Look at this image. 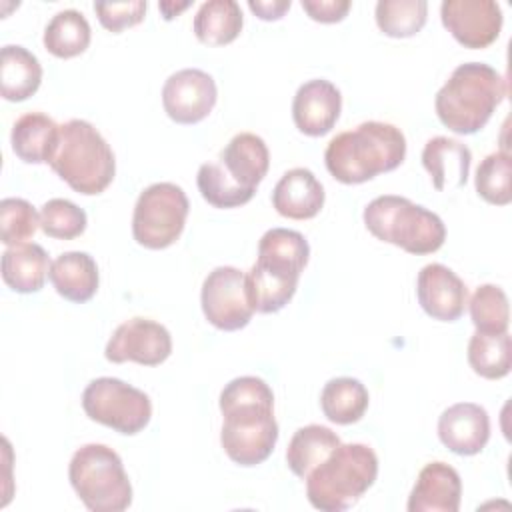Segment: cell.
<instances>
[{
  "instance_id": "cell-1",
  "label": "cell",
  "mask_w": 512,
  "mask_h": 512,
  "mask_svg": "<svg viewBox=\"0 0 512 512\" xmlns=\"http://www.w3.org/2000/svg\"><path fill=\"white\" fill-rule=\"evenodd\" d=\"M218 404L226 456L240 466L262 464L278 442L272 388L258 376H238L222 388Z\"/></svg>"
},
{
  "instance_id": "cell-13",
  "label": "cell",
  "mask_w": 512,
  "mask_h": 512,
  "mask_svg": "<svg viewBox=\"0 0 512 512\" xmlns=\"http://www.w3.org/2000/svg\"><path fill=\"white\" fill-rule=\"evenodd\" d=\"M172 352V336L168 328L156 320L134 316L112 332L104 356L108 362H136L142 366H158Z\"/></svg>"
},
{
  "instance_id": "cell-25",
  "label": "cell",
  "mask_w": 512,
  "mask_h": 512,
  "mask_svg": "<svg viewBox=\"0 0 512 512\" xmlns=\"http://www.w3.org/2000/svg\"><path fill=\"white\" fill-rule=\"evenodd\" d=\"M42 82L38 58L24 46L6 44L0 52V92L4 100L22 102L30 98Z\"/></svg>"
},
{
  "instance_id": "cell-33",
  "label": "cell",
  "mask_w": 512,
  "mask_h": 512,
  "mask_svg": "<svg viewBox=\"0 0 512 512\" xmlns=\"http://www.w3.org/2000/svg\"><path fill=\"white\" fill-rule=\"evenodd\" d=\"M512 160L506 150L488 154L476 168V192L490 204L506 206L512 200Z\"/></svg>"
},
{
  "instance_id": "cell-31",
  "label": "cell",
  "mask_w": 512,
  "mask_h": 512,
  "mask_svg": "<svg viewBox=\"0 0 512 512\" xmlns=\"http://www.w3.org/2000/svg\"><path fill=\"white\" fill-rule=\"evenodd\" d=\"M376 24L390 38H408L422 30L428 16L426 0H378Z\"/></svg>"
},
{
  "instance_id": "cell-20",
  "label": "cell",
  "mask_w": 512,
  "mask_h": 512,
  "mask_svg": "<svg viewBox=\"0 0 512 512\" xmlns=\"http://www.w3.org/2000/svg\"><path fill=\"white\" fill-rule=\"evenodd\" d=\"M324 186L308 168L286 170L272 190V206L290 220L314 218L324 206Z\"/></svg>"
},
{
  "instance_id": "cell-36",
  "label": "cell",
  "mask_w": 512,
  "mask_h": 512,
  "mask_svg": "<svg viewBox=\"0 0 512 512\" xmlns=\"http://www.w3.org/2000/svg\"><path fill=\"white\" fill-rule=\"evenodd\" d=\"M146 0H130V2H94V12L100 24L110 32H122L124 28L136 26L144 20Z\"/></svg>"
},
{
  "instance_id": "cell-38",
  "label": "cell",
  "mask_w": 512,
  "mask_h": 512,
  "mask_svg": "<svg viewBox=\"0 0 512 512\" xmlns=\"http://www.w3.org/2000/svg\"><path fill=\"white\" fill-rule=\"evenodd\" d=\"M290 6V0H248V8L262 20L282 18Z\"/></svg>"
},
{
  "instance_id": "cell-37",
  "label": "cell",
  "mask_w": 512,
  "mask_h": 512,
  "mask_svg": "<svg viewBox=\"0 0 512 512\" xmlns=\"http://www.w3.org/2000/svg\"><path fill=\"white\" fill-rule=\"evenodd\" d=\"M302 8L312 20L332 24L348 14L350 0H302Z\"/></svg>"
},
{
  "instance_id": "cell-35",
  "label": "cell",
  "mask_w": 512,
  "mask_h": 512,
  "mask_svg": "<svg viewBox=\"0 0 512 512\" xmlns=\"http://www.w3.org/2000/svg\"><path fill=\"white\" fill-rule=\"evenodd\" d=\"M40 226V212L24 198H4L0 202V240L16 246L34 236Z\"/></svg>"
},
{
  "instance_id": "cell-5",
  "label": "cell",
  "mask_w": 512,
  "mask_h": 512,
  "mask_svg": "<svg viewBox=\"0 0 512 512\" xmlns=\"http://www.w3.org/2000/svg\"><path fill=\"white\" fill-rule=\"evenodd\" d=\"M506 96V80L484 62H466L452 70L434 98L438 120L454 134L482 130Z\"/></svg>"
},
{
  "instance_id": "cell-9",
  "label": "cell",
  "mask_w": 512,
  "mask_h": 512,
  "mask_svg": "<svg viewBox=\"0 0 512 512\" xmlns=\"http://www.w3.org/2000/svg\"><path fill=\"white\" fill-rule=\"evenodd\" d=\"M68 480L92 512H122L132 504V484L122 458L106 444L80 446L70 458Z\"/></svg>"
},
{
  "instance_id": "cell-21",
  "label": "cell",
  "mask_w": 512,
  "mask_h": 512,
  "mask_svg": "<svg viewBox=\"0 0 512 512\" xmlns=\"http://www.w3.org/2000/svg\"><path fill=\"white\" fill-rule=\"evenodd\" d=\"M472 152L466 144L448 136H434L424 144L422 166L436 190H454L466 184Z\"/></svg>"
},
{
  "instance_id": "cell-7",
  "label": "cell",
  "mask_w": 512,
  "mask_h": 512,
  "mask_svg": "<svg viewBox=\"0 0 512 512\" xmlns=\"http://www.w3.org/2000/svg\"><path fill=\"white\" fill-rule=\"evenodd\" d=\"M52 170L78 194L104 192L116 174V158L104 136L88 122L72 118L60 124Z\"/></svg>"
},
{
  "instance_id": "cell-28",
  "label": "cell",
  "mask_w": 512,
  "mask_h": 512,
  "mask_svg": "<svg viewBox=\"0 0 512 512\" xmlns=\"http://www.w3.org/2000/svg\"><path fill=\"white\" fill-rule=\"evenodd\" d=\"M370 396L366 386L352 376H338L324 384L320 392V408L324 416L334 424H354L358 422L366 408Z\"/></svg>"
},
{
  "instance_id": "cell-15",
  "label": "cell",
  "mask_w": 512,
  "mask_h": 512,
  "mask_svg": "<svg viewBox=\"0 0 512 512\" xmlns=\"http://www.w3.org/2000/svg\"><path fill=\"white\" fill-rule=\"evenodd\" d=\"M444 28L466 48L490 46L502 30V8L494 0H444L440 4Z\"/></svg>"
},
{
  "instance_id": "cell-24",
  "label": "cell",
  "mask_w": 512,
  "mask_h": 512,
  "mask_svg": "<svg viewBox=\"0 0 512 512\" xmlns=\"http://www.w3.org/2000/svg\"><path fill=\"white\" fill-rule=\"evenodd\" d=\"M60 126L44 112L22 114L10 132L12 152L26 164L48 162L56 142Z\"/></svg>"
},
{
  "instance_id": "cell-18",
  "label": "cell",
  "mask_w": 512,
  "mask_h": 512,
  "mask_svg": "<svg viewBox=\"0 0 512 512\" xmlns=\"http://www.w3.org/2000/svg\"><path fill=\"white\" fill-rule=\"evenodd\" d=\"M440 442L458 456H474L490 440V416L484 406L474 402H456L438 418Z\"/></svg>"
},
{
  "instance_id": "cell-14",
  "label": "cell",
  "mask_w": 512,
  "mask_h": 512,
  "mask_svg": "<svg viewBox=\"0 0 512 512\" xmlns=\"http://www.w3.org/2000/svg\"><path fill=\"white\" fill-rule=\"evenodd\" d=\"M218 88L214 78L200 68H182L162 86V106L178 124H198L214 108Z\"/></svg>"
},
{
  "instance_id": "cell-26",
  "label": "cell",
  "mask_w": 512,
  "mask_h": 512,
  "mask_svg": "<svg viewBox=\"0 0 512 512\" xmlns=\"http://www.w3.org/2000/svg\"><path fill=\"white\" fill-rule=\"evenodd\" d=\"M244 26V16L236 0L202 2L194 14L192 30L206 46H224L238 38Z\"/></svg>"
},
{
  "instance_id": "cell-19",
  "label": "cell",
  "mask_w": 512,
  "mask_h": 512,
  "mask_svg": "<svg viewBox=\"0 0 512 512\" xmlns=\"http://www.w3.org/2000/svg\"><path fill=\"white\" fill-rule=\"evenodd\" d=\"M462 480L456 468L446 462L426 464L408 496V512H458Z\"/></svg>"
},
{
  "instance_id": "cell-22",
  "label": "cell",
  "mask_w": 512,
  "mask_h": 512,
  "mask_svg": "<svg viewBox=\"0 0 512 512\" xmlns=\"http://www.w3.org/2000/svg\"><path fill=\"white\" fill-rule=\"evenodd\" d=\"M48 278L54 290L76 304L88 302L98 290V264L88 252L70 250L56 256L50 264Z\"/></svg>"
},
{
  "instance_id": "cell-27",
  "label": "cell",
  "mask_w": 512,
  "mask_h": 512,
  "mask_svg": "<svg viewBox=\"0 0 512 512\" xmlns=\"http://www.w3.org/2000/svg\"><path fill=\"white\" fill-rule=\"evenodd\" d=\"M340 444V436L322 424H308L298 428L286 450V464L298 476L306 478L330 452Z\"/></svg>"
},
{
  "instance_id": "cell-17",
  "label": "cell",
  "mask_w": 512,
  "mask_h": 512,
  "mask_svg": "<svg viewBox=\"0 0 512 512\" xmlns=\"http://www.w3.org/2000/svg\"><path fill=\"white\" fill-rule=\"evenodd\" d=\"M342 112V94L326 78L304 82L292 100V120L306 136H324L338 122Z\"/></svg>"
},
{
  "instance_id": "cell-4",
  "label": "cell",
  "mask_w": 512,
  "mask_h": 512,
  "mask_svg": "<svg viewBox=\"0 0 512 512\" xmlns=\"http://www.w3.org/2000/svg\"><path fill=\"white\" fill-rule=\"evenodd\" d=\"M270 166L266 142L252 132H240L220 150L216 162L198 168L196 184L214 208H236L252 200Z\"/></svg>"
},
{
  "instance_id": "cell-16",
  "label": "cell",
  "mask_w": 512,
  "mask_h": 512,
  "mask_svg": "<svg viewBox=\"0 0 512 512\" xmlns=\"http://www.w3.org/2000/svg\"><path fill=\"white\" fill-rule=\"evenodd\" d=\"M416 296L422 310L440 322L458 320L468 304V288L464 280L440 262L420 268L416 278Z\"/></svg>"
},
{
  "instance_id": "cell-2",
  "label": "cell",
  "mask_w": 512,
  "mask_h": 512,
  "mask_svg": "<svg viewBox=\"0 0 512 512\" xmlns=\"http://www.w3.org/2000/svg\"><path fill=\"white\" fill-rule=\"evenodd\" d=\"M404 158V132L390 122L378 120H368L336 134L324 150L328 172L342 184L368 182L382 172L398 168Z\"/></svg>"
},
{
  "instance_id": "cell-30",
  "label": "cell",
  "mask_w": 512,
  "mask_h": 512,
  "mask_svg": "<svg viewBox=\"0 0 512 512\" xmlns=\"http://www.w3.org/2000/svg\"><path fill=\"white\" fill-rule=\"evenodd\" d=\"M468 364L478 376L486 380H498L508 376L512 368L510 334L508 332H502V334L474 332L468 342Z\"/></svg>"
},
{
  "instance_id": "cell-10",
  "label": "cell",
  "mask_w": 512,
  "mask_h": 512,
  "mask_svg": "<svg viewBox=\"0 0 512 512\" xmlns=\"http://www.w3.org/2000/svg\"><path fill=\"white\" fill-rule=\"evenodd\" d=\"M188 210V196L178 184L154 182L146 186L134 204V240L150 250L168 248L180 238Z\"/></svg>"
},
{
  "instance_id": "cell-32",
  "label": "cell",
  "mask_w": 512,
  "mask_h": 512,
  "mask_svg": "<svg viewBox=\"0 0 512 512\" xmlns=\"http://www.w3.org/2000/svg\"><path fill=\"white\" fill-rule=\"evenodd\" d=\"M470 318L476 332L502 334L508 332L510 308L506 292L496 284H482L470 298Z\"/></svg>"
},
{
  "instance_id": "cell-39",
  "label": "cell",
  "mask_w": 512,
  "mask_h": 512,
  "mask_svg": "<svg viewBox=\"0 0 512 512\" xmlns=\"http://www.w3.org/2000/svg\"><path fill=\"white\" fill-rule=\"evenodd\" d=\"M188 6H190V2H180V4H176V2H160V4H158L160 12L164 14V18H166V20H172L178 12L186 10Z\"/></svg>"
},
{
  "instance_id": "cell-8",
  "label": "cell",
  "mask_w": 512,
  "mask_h": 512,
  "mask_svg": "<svg viewBox=\"0 0 512 512\" xmlns=\"http://www.w3.org/2000/svg\"><path fill=\"white\" fill-rule=\"evenodd\" d=\"M362 218L374 238L410 254H432L446 240L442 218L406 196H378L368 202Z\"/></svg>"
},
{
  "instance_id": "cell-34",
  "label": "cell",
  "mask_w": 512,
  "mask_h": 512,
  "mask_svg": "<svg viewBox=\"0 0 512 512\" xmlns=\"http://www.w3.org/2000/svg\"><path fill=\"white\" fill-rule=\"evenodd\" d=\"M88 224L86 212L66 198H50L40 208V228L46 236L58 240L78 238Z\"/></svg>"
},
{
  "instance_id": "cell-3",
  "label": "cell",
  "mask_w": 512,
  "mask_h": 512,
  "mask_svg": "<svg viewBox=\"0 0 512 512\" xmlns=\"http://www.w3.org/2000/svg\"><path fill=\"white\" fill-rule=\"evenodd\" d=\"M308 256V240L298 230H266L258 242V258L246 274L252 308L262 314L282 310L296 292Z\"/></svg>"
},
{
  "instance_id": "cell-11",
  "label": "cell",
  "mask_w": 512,
  "mask_h": 512,
  "mask_svg": "<svg viewBox=\"0 0 512 512\" xmlns=\"http://www.w3.org/2000/svg\"><path fill=\"white\" fill-rule=\"evenodd\" d=\"M82 408L90 420L126 436L142 432L152 418L150 396L112 376L88 382L82 392Z\"/></svg>"
},
{
  "instance_id": "cell-6",
  "label": "cell",
  "mask_w": 512,
  "mask_h": 512,
  "mask_svg": "<svg viewBox=\"0 0 512 512\" xmlns=\"http://www.w3.org/2000/svg\"><path fill=\"white\" fill-rule=\"evenodd\" d=\"M378 456L362 442L338 444L304 480L308 502L322 512L352 508L376 482Z\"/></svg>"
},
{
  "instance_id": "cell-29",
  "label": "cell",
  "mask_w": 512,
  "mask_h": 512,
  "mask_svg": "<svg viewBox=\"0 0 512 512\" xmlns=\"http://www.w3.org/2000/svg\"><path fill=\"white\" fill-rule=\"evenodd\" d=\"M92 38L86 16L74 8L56 12L44 28V48L56 58H74L82 54Z\"/></svg>"
},
{
  "instance_id": "cell-12",
  "label": "cell",
  "mask_w": 512,
  "mask_h": 512,
  "mask_svg": "<svg viewBox=\"0 0 512 512\" xmlns=\"http://www.w3.org/2000/svg\"><path fill=\"white\" fill-rule=\"evenodd\" d=\"M200 304L206 320L218 330H240L256 312L248 298L246 274L236 266H216L202 282Z\"/></svg>"
},
{
  "instance_id": "cell-23",
  "label": "cell",
  "mask_w": 512,
  "mask_h": 512,
  "mask_svg": "<svg viewBox=\"0 0 512 512\" xmlns=\"http://www.w3.org/2000/svg\"><path fill=\"white\" fill-rule=\"evenodd\" d=\"M46 250L34 242L8 246L2 254V280L8 288L20 294L38 292L50 272Z\"/></svg>"
}]
</instances>
